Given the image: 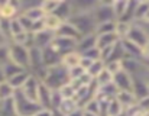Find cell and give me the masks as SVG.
Returning a JSON list of instances; mask_svg holds the SVG:
<instances>
[{
  "instance_id": "obj_1",
  "label": "cell",
  "mask_w": 149,
  "mask_h": 116,
  "mask_svg": "<svg viewBox=\"0 0 149 116\" xmlns=\"http://www.w3.org/2000/svg\"><path fill=\"white\" fill-rule=\"evenodd\" d=\"M49 90H59L64 84H67L70 81L68 78V71L61 65H54V67H49L47 68V73L44 75V78L41 80Z\"/></svg>"
},
{
  "instance_id": "obj_2",
  "label": "cell",
  "mask_w": 149,
  "mask_h": 116,
  "mask_svg": "<svg viewBox=\"0 0 149 116\" xmlns=\"http://www.w3.org/2000/svg\"><path fill=\"white\" fill-rule=\"evenodd\" d=\"M70 23H72V26L78 31V34L81 36L86 35H91L96 32V22L93 19L91 12H80V13H74L70 19Z\"/></svg>"
},
{
  "instance_id": "obj_3",
  "label": "cell",
  "mask_w": 149,
  "mask_h": 116,
  "mask_svg": "<svg viewBox=\"0 0 149 116\" xmlns=\"http://www.w3.org/2000/svg\"><path fill=\"white\" fill-rule=\"evenodd\" d=\"M13 109H15V115L16 116H35V113L41 109V106L35 102H31L29 99H26L20 90H16L13 97Z\"/></svg>"
},
{
  "instance_id": "obj_4",
  "label": "cell",
  "mask_w": 149,
  "mask_h": 116,
  "mask_svg": "<svg viewBox=\"0 0 149 116\" xmlns=\"http://www.w3.org/2000/svg\"><path fill=\"white\" fill-rule=\"evenodd\" d=\"M9 59L23 70L29 71V50L23 45L9 42Z\"/></svg>"
},
{
  "instance_id": "obj_5",
  "label": "cell",
  "mask_w": 149,
  "mask_h": 116,
  "mask_svg": "<svg viewBox=\"0 0 149 116\" xmlns=\"http://www.w3.org/2000/svg\"><path fill=\"white\" fill-rule=\"evenodd\" d=\"M91 15H93V19H94L96 25L106 23V22H116L114 13L111 10V1L100 0L97 3V6L91 10Z\"/></svg>"
},
{
  "instance_id": "obj_6",
  "label": "cell",
  "mask_w": 149,
  "mask_h": 116,
  "mask_svg": "<svg viewBox=\"0 0 149 116\" xmlns=\"http://www.w3.org/2000/svg\"><path fill=\"white\" fill-rule=\"evenodd\" d=\"M130 42H133L136 47H139L141 50L146 47V44L149 42V36L145 31V28L141 25V23H132L130 26V31L127 34V38Z\"/></svg>"
},
{
  "instance_id": "obj_7",
  "label": "cell",
  "mask_w": 149,
  "mask_h": 116,
  "mask_svg": "<svg viewBox=\"0 0 149 116\" xmlns=\"http://www.w3.org/2000/svg\"><path fill=\"white\" fill-rule=\"evenodd\" d=\"M75 45H77V41L74 39H70V38H62V36H54L52 42H51L49 48L52 51H55L59 57H62L64 54L67 52H71V51H75Z\"/></svg>"
},
{
  "instance_id": "obj_8",
  "label": "cell",
  "mask_w": 149,
  "mask_h": 116,
  "mask_svg": "<svg viewBox=\"0 0 149 116\" xmlns=\"http://www.w3.org/2000/svg\"><path fill=\"white\" fill-rule=\"evenodd\" d=\"M20 15V4L19 1H0V19L12 20Z\"/></svg>"
},
{
  "instance_id": "obj_9",
  "label": "cell",
  "mask_w": 149,
  "mask_h": 116,
  "mask_svg": "<svg viewBox=\"0 0 149 116\" xmlns=\"http://www.w3.org/2000/svg\"><path fill=\"white\" fill-rule=\"evenodd\" d=\"M39 80L35 77V75H29V78L26 80V83L23 84V87L20 89V92H22V94L26 97V99H29L31 102H35V103H38V89H39Z\"/></svg>"
},
{
  "instance_id": "obj_10",
  "label": "cell",
  "mask_w": 149,
  "mask_h": 116,
  "mask_svg": "<svg viewBox=\"0 0 149 116\" xmlns=\"http://www.w3.org/2000/svg\"><path fill=\"white\" fill-rule=\"evenodd\" d=\"M54 36H55V34L51 31H47V29H44L38 34H33L32 35V47L38 48V50H44L51 45Z\"/></svg>"
},
{
  "instance_id": "obj_11",
  "label": "cell",
  "mask_w": 149,
  "mask_h": 116,
  "mask_svg": "<svg viewBox=\"0 0 149 116\" xmlns=\"http://www.w3.org/2000/svg\"><path fill=\"white\" fill-rule=\"evenodd\" d=\"M132 81H133V77L130 74H127L125 70H122L113 75V84L116 86L117 90L132 92Z\"/></svg>"
},
{
  "instance_id": "obj_12",
  "label": "cell",
  "mask_w": 149,
  "mask_h": 116,
  "mask_svg": "<svg viewBox=\"0 0 149 116\" xmlns=\"http://www.w3.org/2000/svg\"><path fill=\"white\" fill-rule=\"evenodd\" d=\"M55 35L56 36H62V38H70V39H74V41H78L81 38V35L78 34V31L68 20L61 23V26L58 28V31L55 32Z\"/></svg>"
},
{
  "instance_id": "obj_13",
  "label": "cell",
  "mask_w": 149,
  "mask_h": 116,
  "mask_svg": "<svg viewBox=\"0 0 149 116\" xmlns=\"http://www.w3.org/2000/svg\"><path fill=\"white\" fill-rule=\"evenodd\" d=\"M132 93L135 94L136 100L149 96V87H148V84L145 83L143 78H141V77H133V81H132Z\"/></svg>"
},
{
  "instance_id": "obj_14",
  "label": "cell",
  "mask_w": 149,
  "mask_h": 116,
  "mask_svg": "<svg viewBox=\"0 0 149 116\" xmlns=\"http://www.w3.org/2000/svg\"><path fill=\"white\" fill-rule=\"evenodd\" d=\"M114 99L122 105V108H123L125 110L129 109V108H132V106H135L136 102H138L136 97H135V94H133L132 92H125V90H117Z\"/></svg>"
},
{
  "instance_id": "obj_15",
  "label": "cell",
  "mask_w": 149,
  "mask_h": 116,
  "mask_svg": "<svg viewBox=\"0 0 149 116\" xmlns=\"http://www.w3.org/2000/svg\"><path fill=\"white\" fill-rule=\"evenodd\" d=\"M96 47V34H91V35H86V36H81L78 41H77V45H75V51L81 55L84 54L86 51L91 50Z\"/></svg>"
},
{
  "instance_id": "obj_16",
  "label": "cell",
  "mask_w": 149,
  "mask_h": 116,
  "mask_svg": "<svg viewBox=\"0 0 149 116\" xmlns=\"http://www.w3.org/2000/svg\"><path fill=\"white\" fill-rule=\"evenodd\" d=\"M80 58L81 55L77 52V51H71V52H67L64 54L61 59H59V64L65 68V70H70V68H74L77 65H80Z\"/></svg>"
},
{
  "instance_id": "obj_17",
  "label": "cell",
  "mask_w": 149,
  "mask_h": 116,
  "mask_svg": "<svg viewBox=\"0 0 149 116\" xmlns=\"http://www.w3.org/2000/svg\"><path fill=\"white\" fill-rule=\"evenodd\" d=\"M119 42V38L116 36V34H103V35H96V47L100 50L103 48H107V47H111L114 44Z\"/></svg>"
},
{
  "instance_id": "obj_18",
  "label": "cell",
  "mask_w": 149,
  "mask_h": 116,
  "mask_svg": "<svg viewBox=\"0 0 149 116\" xmlns=\"http://www.w3.org/2000/svg\"><path fill=\"white\" fill-rule=\"evenodd\" d=\"M51 15H55L58 19H61L62 22H67L71 16H72V7H71V3L70 1H64L61 0L59 6L56 7V10Z\"/></svg>"
},
{
  "instance_id": "obj_19",
  "label": "cell",
  "mask_w": 149,
  "mask_h": 116,
  "mask_svg": "<svg viewBox=\"0 0 149 116\" xmlns=\"http://www.w3.org/2000/svg\"><path fill=\"white\" fill-rule=\"evenodd\" d=\"M29 75H31L29 71H22V73H19V74H16V75L7 78L6 81H7V83L10 84V87L16 92V90H20V89L23 87V84L26 83V80L29 78Z\"/></svg>"
},
{
  "instance_id": "obj_20",
  "label": "cell",
  "mask_w": 149,
  "mask_h": 116,
  "mask_svg": "<svg viewBox=\"0 0 149 116\" xmlns=\"http://www.w3.org/2000/svg\"><path fill=\"white\" fill-rule=\"evenodd\" d=\"M59 59H61V57L55 51H52L49 47H47V48L42 50V61H44V65L47 68L54 67V65H58L59 64Z\"/></svg>"
},
{
  "instance_id": "obj_21",
  "label": "cell",
  "mask_w": 149,
  "mask_h": 116,
  "mask_svg": "<svg viewBox=\"0 0 149 116\" xmlns=\"http://www.w3.org/2000/svg\"><path fill=\"white\" fill-rule=\"evenodd\" d=\"M51 92L42 81L39 83V89H38V105L41 108H48L49 109V102H51Z\"/></svg>"
},
{
  "instance_id": "obj_22",
  "label": "cell",
  "mask_w": 149,
  "mask_h": 116,
  "mask_svg": "<svg viewBox=\"0 0 149 116\" xmlns=\"http://www.w3.org/2000/svg\"><path fill=\"white\" fill-rule=\"evenodd\" d=\"M77 109H80V108H78V105H77V102L74 99H62L59 108L55 112H58L61 116H68L71 112H74Z\"/></svg>"
},
{
  "instance_id": "obj_23",
  "label": "cell",
  "mask_w": 149,
  "mask_h": 116,
  "mask_svg": "<svg viewBox=\"0 0 149 116\" xmlns=\"http://www.w3.org/2000/svg\"><path fill=\"white\" fill-rule=\"evenodd\" d=\"M149 9V0H141L136 1V7H135V15H133V23H141L145 13L148 12Z\"/></svg>"
},
{
  "instance_id": "obj_24",
  "label": "cell",
  "mask_w": 149,
  "mask_h": 116,
  "mask_svg": "<svg viewBox=\"0 0 149 116\" xmlns=\"http://www.w3.org/2000/svg\"><path fill=\"white\" fill-rule=\"evenodd\" d=\"M39 4H41V3H39ZM39 4H38V6H33V7H29V9H26V10H23L20 15H23L25 17H28L31 22H36V20L44 19L45 15H44V12L41 10Z\"/></svg>"
},
{
  "instance_id": "obj_25",
  "label": "cell",
  "mask_w": 149,
  "mask_h": 116,
  "mask_svg": "<svg viewBox=\"0 0 149 116\" xmlns=\"http://www.w3.org/2000/svg\"><path fill=\"white\" fill-rule=\"evenodd\" d=\"M130 26H132V23L122 22V20H116L114 34H116V36L119 38V41H123V39L127 38V34H129V31H130Z\"/></svg>"
},
{
  "instance_id": "obj_26",
  "label": "cell",
  "mask_w": 149,
  "mask_h": 116,
  "mask_svg": "<svg viewBox=\"0 0 149 116\" xmlns=\"http://www.w3.org/2000/svg\"><path fill=\"white\" fill-rule=\"evenodd\" d=\"M103 105L100 103L99 100L96 99V97H93V99H90L81 109L83 110H86V112H90V113H94V115H99V116H103Z\"/></svg>"
},
{
  "instance_id": "obj_27",
  "label": "cell",
  "mask_w": 149,
  "mask_h": 116,
  "mask_svg": "<svg viewBox=\"0 0 149 116\" xmlns=\"http://www.w3.org/2000/svg\"><path fill=\"white\" fill-rule=\"evenodd\" d=\"M127 3H129V0H114V1H111V10L114 13L116 20L122 19V16L125 15V12L127 9Z\"/></svg>"
},
{
  "instance_id": "obj_28",
  "label": "cell",
  "mask_w": 149,
  "mask_h": 116,
  "mask_svg": "<svg viewBox=\"0 0 149 116\" xmlns=\"http://www.w3.org/2000/svg\"><path fill=\"white\" fill-rule=\"evenodd\" d=\"M61 23H62V20L58 19L55 15H45V17H44V26H45V29L54 32V34L58 31V28L61 26Z\"/></svg>"
},
{
  "instance_id": "obj_29",
  "label": "cell",
  "mask_w": 149,
  "mask_h": 116,
  "mask_svg": "<svg viewBox=\"0 0 149 116\" xmlns=\"http://www.w3.org/2000/svg\"><path fill=\"white\" fill-rule=\"evenodd\" d=\"M1 68H3V73H4L6 80L10 78V77H13V75H16V74H19V73H22V71H28V70H23V68H20L19 65L13 64L12 61H9L7 64H4Z\"/></svg>"
},
{
  "instance_id": "obj_30",
  "label": "cell",
  "mask_w": 149,
  "mask_h": 116,
  "mask_svg": "<svg viewBox=\"0 0 149 116\" xmlns=\"http://www.w3.org/2000/svg\"><path fill=\"white\" fill-rule=\"evenodd\" d=\"M94 83L97 84V87H103V86H107V84H110V83H113V75L106 70V68H103L101 71L99 73V75L94 78Z\"/></svg>"
},
{
  "instance_id": "obj_31",
  "label": "cell",
  "mask_w": 149,
  "mask_h": 116,
  "mask_svg": "<svg viewBox=\"0 0 149 116\" xmlns=\"http://www.w3.org/2000/svg\"><path fill=\"white\" fill-rule=\"evenodd\" d=\"M59 3H61V0H44V1H41L39 7L44 12V15H51L56 10Z\"/></svg>"
},
{
  "instance_id": "obj_32",
  "label": "cell",
  "mask_w": 149,
  "mask_h": 116,
  "mask_svg": "<svg viewBox=\"0 0 149 116\" xmlns=\"http://www.w3.org/2000/svg\"><path fill=\"white\" fill-rule=\"evenodd\" d=\"M15 94V90L10 87V84L7 81L0 83V102H6L9 99H12Z\"/></svg>"
},
{
  "instance_id": "obj_33",
  "label": "cell",
  "mask_w": 149,
  "mask_h": 116,
  "mask_svg": "<svg viewBox=\"0 0 149 116\" xmlns=\"http://www.w3.org/2000/svg\"><path fill=\"white\" fill-rule=\"evenodd\" d=\"M135 7H136V1L129 0L127 3V9L125 12V15L122 16V22H127V23H133V15H135Z\"/></svg>"
},
{
  "instance_id": "obj_34",
  "label": "cell",
  "mask_w": 149,
  "mask_h": 116,
  "mask_svg": "<svg viewBox=\"0 0 149 116\" xmlns=\"http://www.w3.org/2000/svg\"><path fill=\"white\" fill-rule=\"evenodd\" d=\"M103 68H104V62H103L101 59H97V61H93V64L90 65V68H88L86 73L94 80V78L99 75V73L103 70Z\"/></svg>"
},
{
  "instance_id": "obj_35",
  "label": "cell",
  "mask_w": 149,
  "mask_h": 116,
  "mask_svg": "<svg viewBox=\"0 0 149 116\" xmlns=\"http://www.w3.org/2000/svg\"><path fill=\"white\" fill-rule=\"evenodd\" d=\"M58 92H59V94H61L62 99H74L75 97V89L72 87V84L70 81L67 84H64Z\"/></svg>"
},
{
  "instance_id": "obj_36",
  "label": "cell",
  "mask_w": 149,
  "mask_h": 116,
  "mask_svg": "<svg viewBox=\"0 0 149 116\" xmlns=\"http://www.w3.org/2000/svg\"><path fill=\"white\" fill-rule=\"evenodd\" d=\"M114 25L116 22H106V23H100L96 26V35H103V34H113L114 32Z\"/></svg>"
},
{
  "instance_id": "obj_37",
  "label": "cell",
  "mask_w": 149,
  "mask_h": 116,
  "mask_svg": "<svg viewBox=\"0 0 149 116\" xmlns=\"http://www.w3.org/2000/svg\"><path fill=\"white\" fill-rule=\"evenodd\" d=\"M9 28H10V39H12V36H15V35H17V34L26 32V31L22 28V25L19 23L17 17H15V19L9 20Z\"/></svg>"
},
{
  "instance_id": "obj_38",
  "label": "cell",
  "mask_w": 149,
  "mask_h": 116,
  "mask_svg": "<svg viewBox=\"0 0 149 116\" xmlns=\"http://www.w3.org/2000/svg\"><path fill=\"white\" fill-rule=\"evenodd\" d=\"M104 68H106L111 75H114V74H117L119 71L123 70V65H122V61H109V62L104 64Z\"/></svg>"
},
{
  "instance_id": "obj_39",
  "label": "cell",
  "mask_w": 149,
  "mask_h": 116,
  "mask_svg": "<svg viewBox=\"0 0 149 116\" xmlns=\"http://www.w3.org/2000/svg\"><path fill=\"white\" fill-rule=\"evenodd\" d=\"M61 102H62V97H61V94H59V92H58V90H52V92H51L49 109H51V110H56V109L59 108V105H61Z\"/></svg>"
},
{
  "instance_id": "obj_40",
  "label": "cell",
  "mask_w": 149,
  "mask_h": 116,
  "mask_svg": "<svg viewBox=\"0 0 149 116\" xmlns=\"http://www.w3.org/2000/svg\"><path fill=\"white\" fill-rule=\"evenodd\" d=\"M67 71H68V78H70V81H71V80H78L81 75L86 74V71H84L80 65H77V67H74V68H70V70H67Z\"/></svg>"
},
{
  "instance_id": "obj_41",
  "label": "cell",
  "mask_w": 149,
  "mask_h": 116,
  "mask_svg": "<svg viewBox=\"0 0 149 116\" xmlns=\"http://www.w3.org/2000/svg\"><path fill=\"white\" fill-rule=\"evenodd\" d=\"M9 44V42H7ZM4 44V45H0V67H3L4 64H7L10 59H9V45Z\"/></svg>"
},
{
  "instance_id": "obj_42",
  "label": "cell",
  "mask_w": 149,
  "mask_h": 116,
  "mask_svg": "<svg viewBox=\"0 0 149 116\" xmlns=\"http://www.w3.org/2000/svg\"><path fill=\"white\" fill-rule=\"evenodd\" d=\"M83 57L86 58H90V59H93V61H97L100 59V51L97 47H94V48H91V50H88V51H86L84 54H81Z\"/></svg>"
},
{
  "instance_id": "obj_43",
  "label": "cell",
  "mask_w": 149,
  "mask_h": 116,
  "mask_svg": "<svg viewBox=\"0 0 149 116\" xmlns=\"http://www.w3.org/2000/svg\"><path fill=\"white\" fill-rule=\"evenodd\" d=\"M136 105H138L145 113H148L149 115V96L143 97V99H139V100L136 102Z\"/></svg>"
},
{
  "instance_id": "obj_44",
  "label": "cell",
  "mask_w": 149,
  "mask_h": 116,
  "mask_svg": "<svg viewBox=\"0 0 149 116\" xmlns=\"http://www.w3.org/2000/svg\"><path fill=\"white\" fill-rule=\"evenodd\" d=\"M52 112H54V110H51L48 108H41V109L35 113V116H51Z\"/></svg>"
},
{
  "instance_id": "obj_45",
  "label": "cell",
  "mask_w": 149,
  "mask_h": 116,
  "mask_svg": "<svg viewBox=\"0 0 149 116\" xmlns=\"http://www.w3.org/2000/svg\"><path fill=\"white\" fill-rule=\"evenodd\" d=\"M141 23H142V25H149V9H148V12L145 13V16H143V19H142Z\"/></svg>"
},
{
  "instance_id": "obj_46",
  "label": "cell",
  "mask_w": 149,
  "mask_h": 116,
  "mask_svg": "<svg viewBox=\"0 0 149 116\" xmlns=\"http://www.w3.org/2000/svg\"><path fill=\"white\" fill-rule=\"evenodd\" d=\"M68 116H83V109H77V110L71 112Z\"/></svg>"
},
{
  "instance_id": "obj_47",
  "label": "cell",
  "mask_w": 149,
  "mask_h": 116,
  "mask_svg": "<svg viewBox=\"0 0 149 116\" xmlns=\"http://www.w3.org/2000/svg\"><path fill=\"white\" fill-rule=\"evenodd\" d=\"M6 81V77H4V73H3V68L0 67V83Z\"/></svg>"
},
{
  "instance_id": "obj_48",
  "label": "cell",
  "mask_w": 149,
  "mask_h": 116,
  "mask_svg": "<svg viewBox=\"0 0 149 116\" xmlns=\"http://www.w3.org/2000/svg\"><path fill=\"white\" fill-rule=\"evenodd\" d=\"M7 42H9V41H7V39L1 35V32H0V45H4V44H7Z\"/></svg>"
},
{
  "instance_id": "obj_49",
  "label": "cell",
  "mask_w": 149,
  "mask_h": 116,
  "mask_svg": "<svg viewBox=\"0 0 149 116\" xmlns=\"http://www.w3.org/2000/svg\"><path fill=\"white\" fill-rule=\"evenodd\" d=\"M83 116H99V115H94V113H90V112H86V110H83Z\"/></svg>"
},
{
  "instance_id": "obj_50",
  "label": "cell",
  "mask_w": 149,
  "mask_h": 116,
  "mask_svg": "<svg viewBox=\"0 0 149 116\" xmlns=\"http://www.w3.org/2000/svg\"><path fill=\"white\" fill-rule=\"evenodd\" d=\"M142 25V23H141ZM143 28H145V31H146V34H148V36H149V25H142Z\"/></svg>"
},
{
  "instance_id": "obj_51",
  "label": "cell",
  "mask_w": 149,
  "mask_h": 116,
  "mask_svg": "<svg viewBox=\"0 0 149 116\" xmlns=\"http://www.w3.org/2000/svg\"><path fill=\"white\" fill-rule=\"evenodd\" d=\"M0 105H1V102H0Z\"/></svg>"
}]
</instances>
